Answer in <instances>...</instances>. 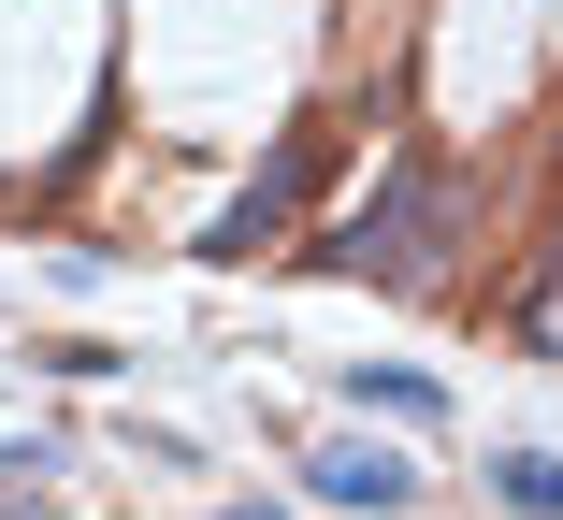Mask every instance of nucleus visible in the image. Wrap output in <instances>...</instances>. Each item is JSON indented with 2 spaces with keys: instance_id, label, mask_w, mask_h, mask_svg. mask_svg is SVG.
I'll use <instances>...</instances> for the list:
<instances>
[{
  "instance_id": "1",
  "label": "nucleus",
  "mask_w": 563,
  "mask_h": 520,
  "mask_svg": "<svg viewBox=\"0 0 563 520\" xmlns=\"http://www.w3.org/2000/svg\"><path fill=\"white\" fill-rule=\"evenodd\" d=\"M448 218H463L448 159H433V145H390V159H376V202L318 232V275H376V289H419V275L448 261Z\"/></svg>"
},
{
  "instance_id": "2",
  "label": "nucleus",
  "mask_w": 563,
  "mask_h": 520,
  "mask_svg": "<svg viewBox=\"0 0 563 520\" xmlns=\"http://www.w3.org/2000/svg\"><path fill=\"white\" fill-rule=\"evenodd\" d=\"M318 174H332V145H318V131H289V145L261 159V188L202 232V261H261V246H289V218H303V188H318Z\"/></svg>"
},
{
  "instance_id": "3",
  "label": "nucleus",
  "mask_w": 563,
  "mask_h": 520,
  "mask_svg": "<svg viewBox=\"0 0 563 520\" xmlns=\"http://www.w3.org/2000/svg\"><path fill=\"white\" fill-rule=\"evenodd\" d=\"M303 491L347 506V520H405V506H419V463L376 449V434H332V449H303Z\"/></svg>"
},
{
  "instance_id": "4",
  "label": "nucleus",
  "mask_w": 563,
  "mask_h": 520,
  "mask_svg": "<svg viewBox=\"0 0 563 520\" xmlns=\"http://www.w3.org/2000/svg\"><path fill=\"white\" fill-rule=\"evenodd\" d=\"M347 405L405 420V434H448V376H419V362H347Z\"/></svg>"
},
{
  "instance_id": "5",
  "label": "nucleus",
  "mask_w": 563,
  "mask_h": 520,
  "mask_svg": "<svg viewBox=\"0 0 563 520\" xmlns=\"http://www.w3.org/2000/svg\"><path fill=\"white\" fill-rule=\"evenodd\" d=\"M492 506L506 520H563V449H492Z\"/></svg>"
},
{
  "instance_id": "6",
  "label": "nucleus",
  "mask_w": 563,
  "mask_h": 520,
  "mask_svg": "<svg viewBox=\"0 0 563 520\" xmlns=\"http://www.w3.org/2000/svg\"><path fill=\"white\" fill-rule=\"evenodd\" d=\"M506 333H520L534 362H563V246H549V261H534V289L506 303Z\"/></svg>"
},
{
  "instance_id": "7",
  "label": "nucleus",
  "mask_w": 563,
  "mask_h": 520,
  "mask_svg": "<svg viewBox=\"0 0 563 520\" xmlns=\"http://www.w3.org/2000/svg\"><path fill=\"white\" fill-rule=\"evenodd\" d=\"M0 520H44V491H0Z\"/></svg>"
},
{
  "instance_id": "8",
  "label": "nucleus",
  "mask_w": 563,
  "mask_h": 520,
  "mask_svg": "<svg viewBox=\"0 0 563 520\" xmlns=\"http://www.w3.org/2000/svg\"><path fill=\"white\" fill-rule=\"evenodd\" d=\"M217 520H289V506H217Z\"/></svg>"
}]
</instances>
